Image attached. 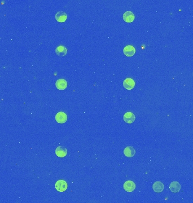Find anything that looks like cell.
I'll return each instance as SVG.
<instances>
[{
  "mask_svg": "<svg viewBox=\"0 0 193 203\" xmlns=\"http://www.w3.org/2000/svg\"><path fill=\"white\" fill-rule=\"evenodd\" d=\"M123 52L127 57H132L136 52V49L132 45H127L124 48Z\"/></svg>",
  "mask_w": 193,
  "mask_h": 203,
  "instance_id": "obj_4",
  "label": "cell"
},
{
  "mask_svg": "<svg viewBox=\"0 0 193 203\" xmlns=\"http://www.w3.org/2000/svg\"><path fill=\"white\" fill-rule=\"evenodd\" d=\"M67 18V16L66 13L63 11H59L55 15V19L58 22L60 23L65 22Z\"/></svg>",
  "mask_w": 193,
  "mask_h": 203,
  "instance_id": "obj_11",
  "label": "cell"
},
{
  "mask_svg": "<svg viewBox=\"0 0 193 203\" xmlns=\"http://www.w3.org/2000/svg\"><path fill=\"white\" fill-rule=\"evenodd\" d=\"M124 154L127 157H132L135 155L136 151L132 147H127L124 150Z\"/></svg>",
  "mask_w": 193,
  "mask_h": 203,
  "instance_id": "obj_13",
  "label": "cell"
},
{
  "mask_svg": "<svg viewBox=\"0 0 193 203\" xmlns=\"http://www.w3.org/2000/svg\"><path fill=\"white\" fill-rule=\"evenodd\" d=\"M55 154L58 157H65L67 154L66 148L63 146H59L55 150Z\"/></svg>",
  "mask_w": 193,
  "mask_h": 203,
  "instance_id": "obj_7",
  "label": "cell"
},
{
  "mask_svg": "<svg viewBox=\"0 0 193 203\" xmlns=\"http://www.w3.org/2000/svg\"><path fill=\"white\" fill-rule=\"evenodd\" d=\"M124 120L128 124H132L135 121L136 117L132 112H128L124 115Z\"/></svg>",
  "mask_w": 193,
  "mask_h": 203,
  "instance_id": "obj_6",
  "label": "cell"
},
{
  "mask_svg": "<svg viewBox=\"0 0 193 203\" xmlns=\"http://www.w3.org/2000/svg\"><path fill=\"white\" fill-rule=\"evenodd\" d=\"M55 86L59 90H65L67 87V82L65 79H58L56 82Z\"/></svg>",
  "mask_w": 193,
  "mask_h": 203,
  "instance_id": "obj_8",
  "label": "cell"
},
{
  "mask_svg": "<svg viewBox=\"0 0 193 203\" xmlns=\"http://www.w3.org/2000/svg\"><path fill=\"white\" fill-rule=\"evenodd\" d=\"M169 189L172 192L176 193L179 192L181 190V185L177 182H173L170 184Z\"/></svg>",
  "mask_w": 193,
  "mask_h": 203,
  "instance_id": "obj_14",
  "label": "cell"
},
{
  "mask_svg": "<svg viewBox=\"0 0 193 203\" xmlns=\"http://www.w3.org/2000/svg\"><path fill=\"white\" fill-rule=\"evenodd\" d=\"M123 187L127 192H133L136 189V184L132 181H127L124 184Z\"/></svg>",
  "mask_w": 193,
  "mask_h": 203,
  "instance_id": "obj_3",
  "label": "cell"
},
{
  "mask_svg": "<svg viewBox=\"0 0 193 203\" xmlns=\"http://www.w3.org/2000/svg\"><path fill=\"white\" fill-rule=\"evenodd\" d=\"M55 120L60 124H64L67 120L66 113L63 112H59L55 115Z\"/></svg>",
  "mask_w": 193,
  "mask_h": 203,
  "instance_id": "obj_2",
  "label": "cell"
},
{
  "mask_svg": "<svg viewBox=\"0 0 193 203\" xmlns=\"http://www.w3.org/2000/svg\"><path fill=\"white\" fill-rule=\"evenodd\" d=\"M164 184L160 182H155L153 185L154 191L155 192L159 193L164 190Z\"/></svg>",
  "mask_w": 193,
  "mask_h": 203,
  "instance_id": "obj_12",
  "label": "cell"
},
{
  "mask_svg": "<svg viewBox=\"0 0 193 203\" xmlns=\"http://www.w3.org/2000/svg\"><path fill=\"white\" fill-rule=\"evenodd\" d=\"M134 19V14L132 11H126L123 14V19L127 23H131Z\"/></svg>",
  "mask_w": 193,
  "mask_h": 203,
  "instance_id": "obj_9",
  "label": "cell"
},
{
  "mask_svg": "<svg viewBox=\"0 0 193 203\" xmlns=\"http://www.w3.org/2000/svg\"><path fill=\"white\" fill-rule=\"evenodd\" d=\"M56 54L60 57H64L67 54V49L66 47L63 45H60L57 46V47L55 49Z\"/></svg>",
  "mask_w": 193,
  "mask_h": 203,
  "instance_id": "obj_10",
  "label": "cell"
},
{
  "mask_svg": "<svg viewBox=\"0 0 193 203\" xmlns=\"http://www.w3.org/2000/svg\"><path fill=\"white\" fill-rule=\"evenodd\" d=\"M123 86L127 90H132L135 86V82L132 79L127 78L124 81Z\"/></svg>",
  "mask_w": 193,
  "mask_h": 203,
  "instance_id": "obj_5",
  "label": "cell"
},
{
  "mask_svg": "<svg viewBox=\"0 0 193 203\" xmlns=\"http://www.w3.org/2000/svg\"><path fill=\"white\" fill-rule=\"evenodd\" d=\"M55 189L59 192H64L67 189L68 185L64 180H58L55 184Z\"/></svg>",
  "mask_w": 193,
  "mask_h": 203,
  "instance_id": "obj_1",
  "label": "cell"
}]
</instances>
